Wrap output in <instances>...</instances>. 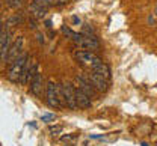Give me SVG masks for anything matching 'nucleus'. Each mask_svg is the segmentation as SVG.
I'll return each mask as SVG.
<instances>
[{
	"instance_id": "obj_1",
	"label": "nucleus",
	"mask_w": 157,
	"mask_h": 146,
	"mask_svg": "<svg viewBox=\"0 0 157 146\" xmlns=\"http://www.w3.org/2000/svg\"><path fill=\"white\" fill-rule=\"evenodd\" d=\"M45 98H47V104L56 110L62 108V103H60V90H59L56 82L48 80L47 82V87H45Z\"/></svg>"
},
{
	"instance_id": "obj_2",
	"label": "nucleus",
	"mask_w": 157,
	"mask_h": 146,
	"mask_svg": "<svg viewBox=\"0 0 157 146\" xmlns=\"http://www.w3.org/2000/svg\"><path fill=\"white\" fill-rule=\"evenodd\" d=\"M27 60H29V54H27V53H23L21 56H18L14 62L11 63V69H9V72H8V80H9V82L18 83L21 71H23V68H24V65H26Z\"/></svg>"
},
{
	"instance_id": "obj_3",
	"label": "nucleus",
	"mask_w": 157,
	"mask_h": 146,
	"mask_svg": "<svg viewBox=\"0 0 157 146\" xmlns=\"http://www.w3.org/2000/svg\"><path fill=\"white\" fill-rule=\"evenodd\" d=\"M60 97L63 100V103L67 104L68 108L71 110H77V103H76V89L73 87V84L70 82H63L60 84Z\"/></svg>"
},
{
	"instance_id": "obj_4",
	"label": "nucleus",
	"mask_w": 157,
	"mask_h": 146,
	"mask_svg": "<svg viewBox=\"0 0 157 146\" xmlns=\"http://www.w3.org/2000/svg\"><path fill=\"white\" fill-rule=\"evenodd\" d=\"M73 41L77 44L82 50H86V51H94L100 48V42L98 39H95L94 36L91 35H83V33H73Z\"/></svg>"
},
{
	"instance_id": "obj_5",
	"label": "nucleus",
	"mask_w": 157,
	"mask_h": 146,
	"mask_svg": "<svg viewBox=\"0 0 157 146\" xmlns=\"http://www.w3.org/2000/svg\"><path fill=\"white\" fill-rule=\"evenodd\" d=\"M74 57H76L77 62H80L82 65H86L89 68H94L95 65L103 62L97 54H94L92 51H86V50H76L74 51Z\"/></svg>"
},
{
	"instance_id": "obj_6",
	"label": "nucleus",
	"mask_w": 157,
	"mask_h": 146,
	"mask_svg": "<svg viewBox=\"0 0 157 146\" xmlns=\"http://www.w3.org/2000/svg\"><path fill=\"white\" fill-rule=\"evenodd\" d=\"M23 45H24V38H23V36H18L15 41L11 44L5 63H12L18 56H21V54H23Z\"/></svg>"
},
{
	"instance_id": "obj_7",
	"label": "nucleus",
	"mask_w": 157,
	"mask_h": 146,
	"mask_svg": "<svg viewBox=\"0 0 157 146\" xmlns=\"http://www.w3.org/2000/svg\"><path fill=\"white\" fill-rule=\"evenodd\" d=\"M42 82H44V78H42V74H41V71H39V68L35 71V74H33V77L30 78V92L36 97V98H41L42 97Z\"/></svg>"
},
{
	"instance_id": "obj_8",
	"label": "nucleus",
	"mask_w": 157,
	"mask_h": 146,
	"mask_svg": "<svg viewBox=\"0 0 157 146\" xmlns=\"http://www.w3.org/2000/svg\"><path fill=\"white\" fill-rule=\"evenodd\" d=\"M89 82H91V84L95 87V90H98V92H107V89H109V82H107V78L98 75L97 72H91Z\"/></svg>"
},
{
	"instance_id": "obj_9",
	"label": "nucleus",
	"mask_w": 157,
	"mask_h": 146,
	"mask_svg": "<svg viewBox=\"0 0 157 146\" xmlns=\"http://www.w3.org/2000/svg\"><path fill=\"white\" fill-rule=\"evenodd\" d=\"M76 83H77V86H78V89L80 90H83L88 97H95L97 95V90H95V87L91 84V82L89 80H86V78H83L82 75H77L76 77Z\"/></svg>"
},
{
	"instance_id": "obj_10",
	"label": "nucleus",
	"mask_w": 157,
	"mask_h": 146,
	"mask_svg": "<svg viewBox=\"0 0 157 146\" xmlns=\"http://www.w3.org/2000/svg\"><path fill=\"white\" fill-rule=\"evenodd\" d=\"M76 103H77L78 108H83V110L92 107V100H91V97H88V95H86L83 90H80V89L76 90Z\"/></svg>"
},
{
	"instance_id": "obj_11",
	"label": "nucleus",
	"mask_w": 157,
	"mask_h": 146,
	"mask_svg": "<svg viewBox=\"0 0 157 146\" xmlns=\"http://www.w3.org/2000/svg\"><path fill=\"white\" fill-rule=\"evenodd\" d=\"M92 69V72H97L98 75H101V77H104V78H110V69H109V66L106 65V63H98V65H95L94 68H91Z\"/></svg>"
},
{
	"instance_id": "obj_12",
	"label": "nucleus",
	"mask_w": 157,
	"mask_h": 146,
	"mask_svg": "<svg viewBox=\"0 0 157 146\" xmlns=\"http://www.w3.org/2000/svg\"><path fill=\"white\" fill-rule=\"evenodd\" d=\"M29 11H30V14H32L33 17H36V18H42V17L45 15V12H47V8H44V6H41V5H38V3L32 2V5H30Z\"/></svg>"
},
{
	"instance_id": "obj_13",
	"label": "nucleus",
	"mask_w": 157,
	"mask_h": 146,
	"mask_svg": "<svg viewBox=\"0 0 157 146\" xmlns=\"http://www.w3.org/2000/svg\"><path fill=\"white\" fill-rule=\"evenodd\" d=\"M23 17L21 15H18V14H15V15H12L11 18H8V21H6V27L9 29L11 26H17V24H21L23 23Z\"/></svg>"
},
{
	"instance_id": "obj_14",
	"label": "nucleus",
	"mask_w": 157,
	"mask_h": 146,
	"mask_svg": "<svg viewBox=\"0 0 157 146\" xmlns=\"http://www.w3.org/2000/svg\"><path fill=\"white\" fill-rule=\"evenodd\" d=\"M5 5L11 9H20L23 8V0H5Z\"/></svg>"
},
{
	"instance_id": "obj_15",
	"label": "nucleus",
	"mask_w": 157,
	"mask_h": 146,
	"mask_svg": "<svg viewBox=\"0 0 157 146\" xmlns=\"http://www.w3.org/2000/svg\"><path fill=\"white\" fill-rule=\"evenodd\" d=\"M48 130H50V134L52 136H58L59 133L62 131V125H52Z\"/></svg>"
},
{
	"instance_id": "obj_16",
	"label": "nucleus",
	"mask_w": 157,
	"mask_h": 146,
	"mask_svg": "<svg viewBox=\"0 0 157 146\" xmlns=\"http://www.w3.org/2000/svg\"><path fill=\"white\" fill-rule=\"evenodd\" d=\"M62 32H63L65 35H70V38H71V36H73V33H74V32H73L70 27H67V26H63V27H62Z\"/></svg>"
},
{
	"instance_id": "obj_17",
	"label": "nucleus",
	"mask_w": 157,
	"mask_h": 146,
	"mask_svg": "<svg viewBox=\"0 0 157 146\" xmlns=\"http://www.w3.org/2000/svg\"><path fill=\"white\" fill-rule=\"evenodd\" d=\"M41 119H42L44 122H50V121H53V119H55V115H44Z\"/></svg>"
},
{
	"instance_id": "obj_18",
	"label": "nucleus",
	"mask_w": 157,
	"mask_h": 146,
	"mask_svg": "<svg viewBox=\"0 0 157 146\" xmlns=\"http://www.w3.org/2000/svg\"><path fill=\"white\" fill-rule=\"evenodd\" d=\"M63 142H68V140H73V139H76V134H67V136H62L60 137Z\"/></svg>"
},
{
	"instance_id": "obj_19",
	"label": "nucleus",
	"mask_w": 157,
	"mask_h": 146,
	"mask_svg": "<svg viewBox=\"0 0 157 146\" xmlns=\"http://www.w3.org/2000/svg\"><path fill=\"white\" fill-rule=\"evenodd\" d=\"M73 21H74V23H78V24H80V20H78L77 17H73Z\"/></svg>"
},
{
	"instance_id": "obj_20",
	"label": "nucleus",
	"mask_w": 157,
	"mask_h": 146,
	"mask_svg": "<svg viewBox=\"0 0 157 146\" xmlns=\"http://www.w3.org/2000/svg\"><path fill=\"white\" fill-rule=\"evenodd\" d=\"M154 15H156V17H157V8H156V9H154Z\"/></svg>"
},
{
	"instance_id": "obj_21",
	"label": "nucleus",
	"mask_w": 157,
	"mask_h": 146,
	"mask_svg": "<svg viewBox=\"0 0 157 146\" xmlns=\"http://www.w3.org/2000/svg\"><path fill=\"white\" fill-rule=\"evenodd\" d=\"M67 146H73V145H67Z\"/></svg>"
},
{
	"instance_id": "obj_22",
	"label": "nucleus",
	"mask_w": 157,
	"mask_h": 146,
	"mask_svg": "<svg viewBox=\"0 0 157 146\" xmlns=\"http://www.w3.org/2000/svg\"><path fill=\"white\" fill-rule=\"evenodd\" d=\"M0 6H2V3H0Z\"/></svg>"
}]
</instances>
